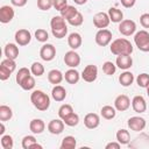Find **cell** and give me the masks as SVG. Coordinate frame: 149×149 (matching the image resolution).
I'll return each instance as SVG.
<instances>
[{
    "label": "cell",
    "mask_w": 149,
    "mask_h": 149,
    "mask_svg": "<svg viewBox=\"0 0 149 149\" xmlns=\"http://www.w3.org/2000/svg\"><path fill=\"white\" fill-rule=\"evenodd\" d=\"M30 101L33 106L37 111H41V112H44L50 107V97L41 90H34L31 92Z\"/></svg>",
    "instance_id": "1"
},
{
    "label": "cell",
    "mask_w": 149,
    "mask_h": 149,
    "mask_svg": "<svg viewBox=\"0 0 149 149\" xmlns=\"http://www.w3.org/2000/svg\"><path fill=\"white\" fill-rule=\"evenodd\" d=\"M51 97H52V99L55 101L61 102V101H63L66 98V90L62 85H59V84L55 85L52 87V90H51Z\"/></svg>",
    "instance_id": "23"
},
{
    "label": "cell",
    "mask_w": 149,
    "mask_h": 149,
    "mask_svg": "<svg viewBox=\"0 0 149 149\" xmlns=\"http://www.w3.org/2000/svg\"><path fill=\"white\" fill-rule=\"evenodd\" d=\"M50 28L54 37L64 38L68 34V26L65 23V19L61 15H56L50 20Z\"/></svg>",
    "instance_id": "3"
},
{
    "label": "cell",
    "mask_w": 149,
    "mask_h": 149,
    "mask_svg": "<svg viewBox=\"0 0 149 149\" xmlns=\"http://www.w3.org/2000/svg\"><path fill=\"white\" fill-rule=\"evenodd\" d=\"M116 64H114L113 62L111 61H106L104 64H102V72L107 76H113L116 71Z\"/></svg>",
    "instance_id": "35"
},
{
    "label": "cell",
    "mask_w": 149,
    "mask_h": 149,
    "mask_svg": "<svg viewBox=\"0 0 149 149\" xmlns=\"http://www.w3.org/2000/svg\"><path fill=\"white\" fill-rule=\"evenodd\" d=\"M140 23L143 28L149 29V13H143L140 16Z\"/></svg>",
    "instance_id": "46"
},
{
    "label": "cell",
    "mask_w": 149,
    "mask_h": 149,
    "mask_svg": "<svg viewBox=\"0 0 149 149\" xmlns=\"http://www.w3.org/2000/svg\"><path fill=\"white\" fill-rule=\"evenodd\" d=\"M64 126H65V123L61 118L59 119H54L48 123V130L52 135H59V134L63 133Z\"/></svg>",
    "instance_id": "15"
},
{
    "label": "cell",
    "mask_w": 149,
    "mask_h": 149,
    "mask_svg": "<svg viewBox=\"0 0 149 149\" xmlns=\"http://www.w3.org/2000/svg\"><path fill=\"white\" fill-rule=\"evenodd\" d=\"M121 144L116 141V142H109L105 146V149H120Z\"/></svg>",
    "instance_id": "50"
},
{
    "label": "cell",
    "mask_w": 149,
    "mask_h": 149,
    "mask_svg": "<svg viewBox=\"0 0 149 149\" xmlns=\"http://www.w3.org/2000/svg\"><path fill=\"white\" fill-rule=\"evenodd\" d=\"M120 2L125 8H132L135 5L136 0H120Z\"/></svg>",
    "instance_id": "48"
},
{
    "label": "cell",
    "mask_w": 149,
    "mask_h": 149,
    "mask_svg": "<svg viewBox=\"0 0 149 149\" xmlns=\"http://www.w3.org/2000/svg\"><path fill=\"white\" fill-rule=\"evenodd\" d=\"M77 147V140L74 136H65L63 140H62V143H61V149H74Z\"/></svg>",
    "instance_id": "30"
},
{
    "label": "cell",
    "mask_w": 149,
    "mask_h": 149,
    "mask_svg": "<svg viewBox=\"0 0 149 149\" xmlns=\"http://www.w3.org/2000/svg\"><path fill=\"white\" fill-rule=\"evenodd\" d=\"M72 112H73V108H72L71 105H69V104H63V105L58 108V116L63 120L64 118H66L68 115H70Z\"/></svg>",
    "instance_id": "37"
},
{
    "label": "cell",
    "mask_w": 149,
    "mask_h": 149,
    "mask_svg": "<svg viewBox=\"0 0 149 149\" xmlns=\"http://www.w3.org/2000/svg\"><path fill=\"white\" fill-rule=\"evenodd\" d=\"M127 125L129 127L130 130H134V132H142L144 128H146V120L142 118V116H130L127 121Z\"/></svg>",
    "instance_id": "12"
},
{
    "label": "cell",
    "mask_w": 149,
    "mask_h": 149,
    "mask_svg": "<svg viewBox=\"0 0 149 149\" xmlns=\"http://www.w3.org/2000/svg\"><path fill=\"white\" fill-rule=\"evenodd\" d=\"M63 61H64L65 65H68L69 68H73L74 69V68L79 66V64H80V56L76 50L71 49L68 52H65Z\"/></svg>",
    "instance_id": "11"
},
{
    "label": "cell",
    "mask_w": 149,
    "mask_h": 149,
    "mask_svg": "<svg viewBox=\"0 0 149 149\" xmlns=\"http://www.w3.org/2000/svg\"><path fill=\"white\" fill-rule=\"evenodd\" d=\"M134 80H135L134 74H133L130 71H128V70H125V71L119 76V83H120L123 87L130 86Z\"/></svg>",
    "instance_id": "26"
},
{
    "label": "cell",
    "mask_w": 149,
    "mask_h": 149,
    "mask_svg": "<svg viewBox=\"0 0 149 149\" xmlns=\"http://www.w3.org/2000/svg\"><path fill=\"white\" fill-rule=\"evenodd\" d=\"M119 33L123 36H132L136 33V23L135 21L130 20V19H126V20H122L120 23H119Z\"/></svg>",
    "instance_id": "5"
},
{
    "label": "cell",
    "mask_w": 149,
    "mask_h": 149,
    "mask_svg": "<svg viewBox=\"0 0 149 149\" xmlns=\"http://www.w3.org/2000/svg\"><path fill=\"white\" fill-rule=\"evenodd\" d=\"M147 95H148V97H149V85H148V86H147Z\"/></svg>",
    "instance_id": "53"
},
{
    "label": "cell",
    "mask_w": 149,
    "mask_h": 149,
    "mask_svg": "<svg viewBox=\"0 0 149 149\" xmlns=\"http://www.w3.org/2000/svg\"><path fill=\"white\" fill-rule=\"evenodd\" d=\"M14 38H15V42L17 45H21V47H24V45H28L31 41V34L28 29H19L15 31V35H14Z\"/></svg>",
    "instance_id": "10"
},
{
    "label": "cell",
    "mask_w": 149,
    "mask_h": 149,
    "mask_svg": "<svg viewBox=\"0 0 149 149\" xmlns=\"http://www.w3.org/2000/svg\"><path fill=\"white\" fill-rule=\"evenodd\" d=\"M1 66H5L6 69H8L12 73L15 71V69H16V63H15V59H10V58H5L2 62H1V64H0Z\"/></svg>",
    "instance_id": "43"
},
{
    "label": "cell",
    "mask_w": 149,
    "mask_h": 149,
    "mask_svg": "<svg viewBox=\"0 0 149 149\" xmlns=\"http://www.w3.org/2000/svg\"><path fill=\"white\" fill-rule=\"evenodd\" d=\"M22 148L23 149H35V148H38V149H42V146L37 143V140L34 135H26L23 139H22Z\"/></svg>",
    "instance_id": "22"
},
{
    "label": "cell",
    "mask_w": 149,
    "mask_h": 149,
    "mask_svg": "<svg viewBox=\"0 0 149 149\" xmlns=\"http://www.w3.org/2000/svg\"><path fill=\"white\" fill-rule=\"evenodd\" d=\"M29 74H31L30 69H28V68H21V69H19V71H17L16 76H15L16 84H19V85H20V83H21L26 77H28Z\"/></svg>",
    "instance_id": "38"
},
{
    "label": "cell",
    "mask_w": 149,
    "mask_h": 149,
    "mask_svg": "<svg viewBox=\"0 0 149 149\" xmlns=\"http://www.w3.org/2000/svg\"><path fill=\"white\" fill-rule=\"evenodd\" d=\"M63 121H64V123H65L66 126H69V127H74V126H77V125L79 123V115H78L77 113L72 112L70 115H68L66 118H64Z\"/></svg>",
    "instance_id": "36"
},
{
    "label": "cell",
    "mask_w": 149,
    "mask_h": 149,
    "mask_svg": "<svg viewBox=\"0 0 149 149\" xmlns=\"http://www.w3.org/2000/svg\"><path fill=\"white\" fill-rule=\"evenodd\" d=\"M28 2V0H10V3L15 7H23L26 6Z\"/></svg>",
    "instance_id": "49"
},
{
    "label": "cell",
    "mask_w": 149,
    "mask_h": 149,
    "mask_svg": "<svg viewBox=\"0 0 149 149\" xmlns=\"http://www.w3.org/2000/svg\"><path fill=\"white\" fill-rule=\"evenodd\" d=\"M115 64L121 70H128L133 66V58L130 55H119L116 56Z\"/></svg>",
    "instance_id": "18"
},
{
    "label": "cell",
    "mask_w": 149,
    "mask_h": 149,
    "mask_svg": "<svg viewBox=\"0 0 149 149\" xmlns=\"http://www.w3.org/2000/svg\"><path fill=\"white\" fill-rule=\"evenodd\" d=\"M80 78H81L80 73H79L76 69H73V68H70V69H69L68 71H65V73H64V79H65V81H66L68 84H71V85L77 84Z\"/></svg>",
    "instance_id": "19"
},
{
    "label": "cell",
    "mask_w": 149,
    "mask_h": 149,
    "mask_svg": "<svg viewBox=\"0 0 149 149\" xmlns=\"http://www.w3.org/2000/svg\"><path fill=\"white\" fill-rule=\"evenodd\" d=\"M136 84L140 86V87H143V88H147V86L149 85V73H140L137 77H136Z\"/></svg>",
    "instance_id": "39"
},
{
    "label": "cell",
    "mask_w": 149,
    "mask_h": 149,
    "mask_svg": "<svg viewBox=\"0 0 149 149\" xmlns=\"http://www.w3.org/2000/svg\"><path fill=\"white\" fill-rule=\"evenodd\" d=\"M29 129L33 134H42L45 129V123L42 119H33L29 123Z\"/></svg>",
    "instance_id": "24"
},
{
    "label": "cell",
    "mask_w": 149,
    "mask_h": 149,
    "mask_svg": "<svg viewBox=\"0 0 149 149\" xmlns=\"http://www.w3.org/2000/svg\"><path fill=\"white\" fill-rule=\"evenodd\" d=\"M100 114H101V116H102L104 119H106V120H112V119H114L115 115H116V109H115L114 106L105 105V106L101 107Z\"/></svg>",
    "instance_id": "28"
},
{
    "label": "cell",
    "mask_w": 149,
    "mask_h": 149,
    "mask_svg": "<svg viewBox=\"0 0 149 149\" xmlns=\"http://www.w3.org/2000/svg\"><path fill=\"white\" fill-rule=\"evenodd\" d=\"M40 57L45 61V62H50L56 57V48L54 44L51 43H45L41 47L40 49Z\"/></svg>",
    "instance_id": "8"
},
{
    "label": "cell",
    "mask_w": 149,
    "mask_h": 149,
    "mask_svg": "<svg viewBox=\"0 0 149 149\" xmlns=\"http://www.w3.org/2000/svg\"><path fill=\"white\" fill-rule=\"evenodd\" d=\"M84 125L87 129H95L100 125V118L97 113H87L84 116Z\"/></svg>",
    "instance_id": "17"
},
{
    "label": "cell",
    "mask_w": 149,
    "mask_h": 149,
    "mask_svg": "<svg viewBox=\"0 0 149 149\" xmlns=\"http://www.w3.org/2000/svg\"><path fill=\"white\" fill-rule=\"evenodd\" d=\"M3 54L6 58L10 59H16L19 57V47L15 43H7L3 49Z\"/></svg>",
    "instance_id": "25"
},
{
    "label": "cell",
    "mask_w": 149,
    "mask_h": 149,
    "mask_svg": "<svg viewBox=\"0 0 149 149\" xmlns=\"http://www.w3.org/2000/svg\"><path fill=\"white\" fill-rule=\"evenodd\" d=\"M115 137H116V141L122 146V144H128L130 142V134L127 129H119L115 134Z\"/></svg>",
    "instance_id": "29"
},
{
    "label": "cell",
    "mask_w": 149,
    "mask_h": 149,
    "mask_svg": "<svg viewBox=\"0 0 149 149\" xmlns=\"http://www.w3.org/2000/svg\"><path fill=\"white\" fill-rule=\"evenodd\" d=\"M10 74H12V72H10L8 69H6L5 66H1V65H0V79H1L2 81L7 80V79L10 77Z\"/></svg>",
    "instance_id": "45"
},
{
    "label": "cell",
    "mask_w": 149,
    "mask_h": 149,
    "mask_svg": "<svg viewBox=\"0 0 149 149\" xmlns=\"http://www.w3.org/2000/svg\"><path fill=\"white\" fill-rule=\"evenodd\" d=\"M13 118V111L7 105L0 106V121H9Z\"/></svg>",
    "instance_id": "31"
},
{
    "label": "cell",
    "mask_w": 149,
    "mask_h": 149,
    "mask_svg": "<svg viewBox=\"0 0 149 149\" xmlns=\"http://www.w3.org/2000/svg\"><path fill=\"white\" fill-rule=\"evenodd\" d=\"M134 43L139 50L143 52L149 51V33L147 30H139L134 34Z\"/></svg>",
    "instance_id": "4"
},
{
    "label": "cell",
    "mask_w": 149,
    "mask_h": 149,
    "mask_svg": "<svg viewBox=\"0 0 149 149\" xmlns=\"http://www.w3.org/2000/svg\"><path fill=\"white\" fill-rule=\"evenodd\" d=\"M81 79L86 83H93L98 78V68L93 64H88L84 68L81 72Z\"/></svg>",
    "instance_id": "9"
},
{
    "label": "cell",
    "mask_w": 149,
    "mask_h": 149,
    "mask_svg": "<svg viewBox=\"0 0 149 149\" xmlns=\"http://www.w3.org/2000/svg\"><path fill=\"white\" fill-rule=\"evenodd\" d=\"M35 38L41 42V43H45L48 40H49V34L45 29L43 28H38L36 31H35Z\"/></svg>",
    "instance_id": "40"
},
{
    "label": "cell",
    "mask_w": 149,
    "mask_h": 149,
    "mask_svg": "<svg viewBox=\"0 0 149 149\" xmlns=\"http://www.w3.org/2000/svg\"><path fill=\"white\" fill-rule=\"evenodd\" d=\"M15 12L14 8L9 5H5L0 7V22L1 23H9L14 19Z\"/></svg>",
    "instance_id": "14"
},
{
    "label": "cell",
    "mask_w": 149,
    "mask_h": 149,
    "mask_svg": "<svg viewBox=\"0 0 149 149\" xmlns=\"http://www.w3.org/2000/svg\"><path fill=\"white\" fill-rule=\"evenodd\" d=\"M20 87L24 91H31L35 87V79L33 77V74H29L28 77H26L21 83H20Z\"/></svg>",
    "instance_id": "33"
},
{
    "label": "cell",
    "mask_w": 149,
    "mask_h": 149,
    "mask_svg": "<svg viewBox=\"0 0 149 149\" xmlns=\"http://www.w3.org/2000/svg\"><path fill=\"white\" fill-rule=\"evenodd\" d=\"M30 71H31V74L33 76L41 77L42 74H44V66L40 62H34L31 64V66H30Z\"/></svg>",
    "instance_id": "34"
},
{
    "label": "cell",
    "mask_w": 149,
    "mask_h": 149,
    "mask_svg": "<svg viewBox=\"0 0 149 149\" xmlns=\"http://www.w3.org/2000/svg\"><path fill=\"white\" fill-rule=\"evenodd\" d=\"M112 37H113L112 31L105 28V29H99V30L97 31L94 40H95V43H97L99 47H106V45L111 44Z\"/></svg>",
    "instance_id": "6"
},
{
    "label": "cell",
    "mask_w": 149,
    "mask_h": 149,
    "mask_svg": "<svg viewBox=\"0 0 149 149\" xmlns=\"http://www.w3.org/2000/svg\"><path fill=\"white\" fill-rule=\"evenodd\" d=\"M83 22H84V16H83V14L80 12H78L74 16H72L71 19L68 20V23L73 26V27H79V26L83 24Z\"/></svg>",
    "instance_id": "42"
},
{
    "label": "cell",
    "mask_w": 149,
    "mask_h": 149,
    "mask_svg": "<svg viewBox=\"0 0 149 149\" xmlns=\"http://www.w3.org/2000/svg\"><path fill=\"white\" fill-rule=\"evenodd\" d=\"M59 13H61V16H63V17L68 21L69 19H71L72 16H74V15L78 13V9H77L76 7L71 6V5H68V6H65Z\"/></svg>",
    "instance_id": "32"
},
{
    "label": "cell",
    "mask_w": 149,
    "mask_h": 149,
    "mask_svg": "<svg viewBox=\"0 0 149 149\" xmlns=\"http://www.w3.org/2000/svg\"><path fill=\"white\" fill-rule=\"evenodd\" d=\"M0 143L3 149H12L14 147V141L10 135H2L0 139Z\"/></svg>",
    "instance_id": "41"
},
{
    "label": "cell",
    "mask_w": 149,
    "mask_h": 149,
    "mask_svg": "<svg viewBox=\"0 0 149 149\" xmlns=\"http://www.w3.org/2000/svg\"><path fill=\"white\" fill-rule=\"evenodd\" d=\"M109 23H111V19L108 16V13L98 12L93 16V24L98 29H105V28H107L109 26Z\"/></svg>",
    "instance_id": "7"
},
{
    "label": "cell",
    "mask_w": 149,
    "mask_h": 149,
    "mask_svg": "<svg viewBox=\"0 0 149 149\" xmlns=\"http://www.w3.org/2000/svg\"><path fill=\"white\" fill-rule=\"evenodd\" d=\"M37 7L41 10H49L54 7V0H37Z\"/></svg>",
    "instance_id": "44"
},
{
    "label": "cell",
    "mask_w": 149,
    "mask_h": 149,
    "mask_svg": "<svg viewBox=\"0 0 149 149\" xmlns=\"http://www.w3.org/2000/svg\"><path fill=\"white\" fill-rule=\"evenodd\" d=\"M107 13H108V16L111 19V22L120 23L123 20V13H122V10L119 9V8H116V7H111Z\"/></svg>",
    "instance_id": "27"
},
{
    "label": "cell",
    "mask_w": 149,
    "mask_h": 149,
    "mask_svg": "<svg viewBox=\"0 0 149 149\" xmlns=\"http://www.w3.org/2000/svg\"><path fill=\"white\" fill-rule=\"evenodd\" d=\"M64 79V73L61 71V70H57V69H52L48 72V80L50 84H54V85H58L63 81Z\"/></svg>",
    "instance_id": "21"
},
{
    "label": "cell",
    "mask_w": 149,
    "mask_h": 149,
    "mask_svg": "<svg viewBox=\"0 0 149 149\" xmlns=\"http://www.w3.org/2000/svg\"><path fill=\"white\" fill-rule=\"evenodd\" d=\"M73 1H74V3H77V5H79V6L85 5V3L87 2V0H73Z\"/></svg>",
    "instance_id": "52"
},
{
    "label": "cell",
    "mask_w": 149,
    "mask_h": 149,
    "mask_svg": "<svg viewBox=\"0 0 149 149\" xmlns=\"http://www.w3.org/2000/svg\"><path fill=\"white\" fill-rule=\"evenodd\" d=\"M132 107L134 109V112L141 114L144 113L147 111V101L142 95H135L132 99Z\"/></svg>",
    "instance_id": "16"
},
{
    "label": "cell",
    "mask_w": 149,
    "mask_h": 149,
    "mask_svg": "<svg viewBox=\"0 0 149 149\" xmlns=\"http://www.w3.org/2000/svg\"><path fill=\"white\" fill-rule=\"evenodd\" d=\"M130 99L126 94H119L114 100V107L118 112H125L130 107Z\"/></svg>",
    "instance_id": "13"
},
{
    "label": "cell",
    "mask_w": 149,
    "mask_h": 149,
    "mask_svg": "<svg viewBox=\"0 0 149 149\" xmlns=\"http://www.w3.org/2000/svg\"><path fill=\"white\" fill-rule=\"evenodd\" d=\"M109 50L113 55L119 56V55H132L133 52V45L127 38H116L113 42H111Z\"/></svg>",
    "instance_id": "2"
},
{
    "label": "cell",
    "mask_w": 149,
    "mask_h": 149,
    "mask_svg": "<svg viewBox=\"0 0 149 149\" xmlns=\"http://www.w3.org/2000/svg\"><path fill=\"white\" fill-rule=\"evenodd\" d=\"M0 135H5V125H3V121L0 122Z\"/></svg>",
    "instance_id": "51"
},
{
    "label": "cell",
    "mask_w": 149,
    "mask_h": 149,
    "mask_svg": "<svg viewBox=\"0 0 149 149\" xmlns=\"http://www.w3.org/2000/svg\"><path fill=\"white\" fill-rule=\"evenodd\" d=\"M65 6H68V0H54V8L56 10H62Z\"/></svg>",
    "instance_id": "47"
},
{
    "label": "cell",
    "mask_w": 149,
    "mask_h": 149,
    "mask_svg": "<svg viewBox=\"0 0 149 149\" xmlns=\"http://www.w3.org/2000/svg\"><path fill=\"white\" fill-rule=\"evenodd\" d=\"M83 43V38L81 35L79 33H71L68 36V44L72 50H77L78 48H80Z\"/></svg>",
    "instance_id": "20"
}]
</instances>
